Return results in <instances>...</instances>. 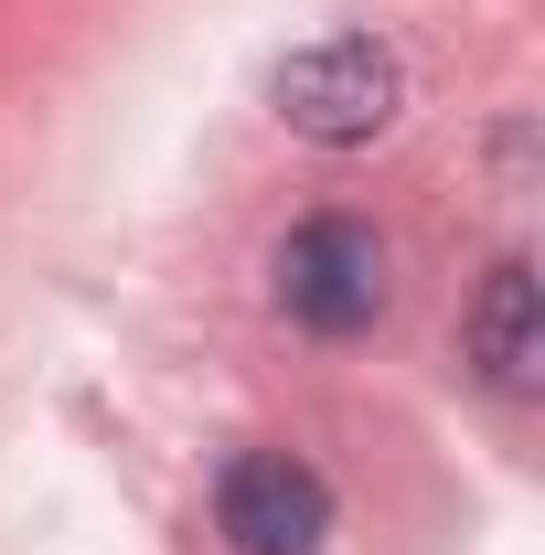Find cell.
<instances>
[{"label":"cell","mask_w":545,"mask_h":555,"mask_svg":"<svg viewBox=\"0 0 545 555\" xmlns=\"http://www.w3.org/2000/svg\"><path fill=\"white\" fill-rule=\"evenodd\" d=\"M268 107H278V129L310 139V150H375V139L407 118V65L375 33H321V43L278 54Z\"/></svg>","instance_id":"cell-1"},{"label":"cell","mask_w":545,"mask_h":555,"mask_svg":"<svg viewBox=\"0 0 545 555\" xmlns=\"http://www.w3.org/2000/svg\"><path fill=\"white\" fill-rule=\"evenodd\" d=\"M278 310L300 332H321V343L375 332V310H385V235L353 224V214L289 224V246H278Z\"/></svg>","instance_id":"cell-2"},{"label":"cell","mask_w":545,"mask_h":555,"mask_svg":"<svg viewBox=\"0 0 545 555\" xmlns=\"http://www.w3.org/2000/svg\"><path fill=\"white\" fill-rule=\"evenodd\" d=\"M214 524H225L236 555H321L332 491H321L310 460H289V449H246V460H225V481H214Z\"/></svg>","instance_id":"cell-3"},{"label":"cell","mask_w":545,"mask_h":555,"mask_svg":"<svg viewBox=\"0 0 545 555\" xmlns=\"http://www.w3.org/2000/svg\"><path fill=\"white\" fill-rule=\"evenodd\" d=\"M471 363L503 385V396H535L545 385V288H535V257H503L471 299Z\"/></svg>","instance_id":"cell-4"}]
</instances>
